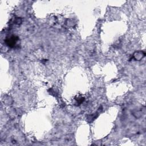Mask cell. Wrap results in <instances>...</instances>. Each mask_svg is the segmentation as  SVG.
Returning a JSON list of instances; mask_svg holds the SVG:
<instances>
[{
	"label": "cell",
	"mask_w": 146,
	"mask_h": 146,
	"mask_svg": "<svg viewBox=\"0 0 146 146\" xmlns=\"http://www.w3.org/2000/svg\"><path fill=\"white\" fill-rule=\"evenodd\" d=\"M17 41H18V38L16 36H14V35H12V36H11V37L8 38V39L6 40V42L9 46L14 47L16 44Z\"/></svg>",
	"instance_id": "obj_1"
},
{
	"label": "cell",
	"mask_w": 146,
	"mask_h": 146,
	"mask_svg": "<svg viewBox=\"0 0 146 146\" xmlns=\"http://www.w3.org/2000/svg\"><path fill=\"white\" fill-rule=\"evenodd\" d=\"M145 56V54L143 53L142 51H138L136 52V53L134 54V57L136 59V60H140L143 57H144Z\"/></svg>",
	"instance_id": "obj_2"
}]
</instances>
